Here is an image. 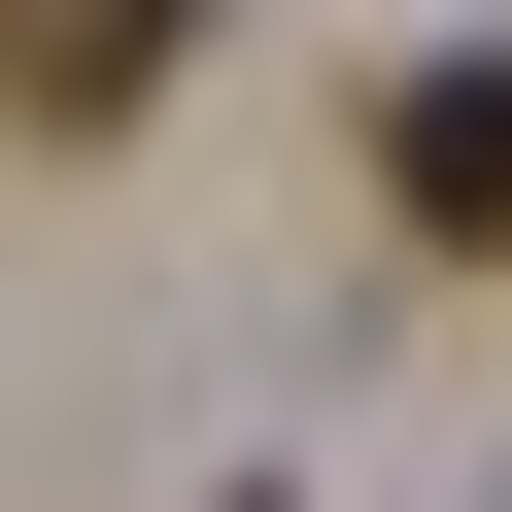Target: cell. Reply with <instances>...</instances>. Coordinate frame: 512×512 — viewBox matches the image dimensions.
Listing matches in <instances>:
<instances>
[{
    "label": "cell",
    "mask_w": 512,
    "mask_h": 512,
    "mask_svg": "<svg viewBox=\"0 0 512 512\" xmlns=\"http://www.w3.org/2000/svg\"><path fill=\"white\" fill-rule=\"evenodd\" d=\"M205 69V0H0V137H137Z\"/></svg>",
    "instance_id": "obj_1"
},
{
    "label": "cell",
    "mask_w": 512,
    "mask_h": 512,
    "mask_svg": "<svg viewBox=\"0 0 512 512\" xmlns=\"http://www.w3.org/2000/svg\"><path fill=\"white\" fill-rule=\"evenodd\" d=\"M376 205H410V239H512V69H410V103H376Z\"/></svg>",
    "instance_id": "obj_2"
}]
</instances>
